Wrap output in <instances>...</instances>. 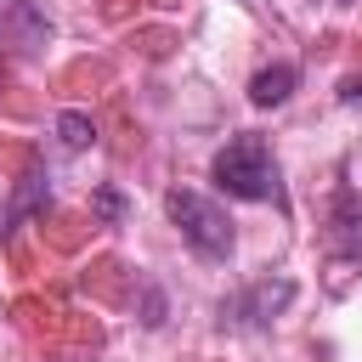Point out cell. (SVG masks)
Here are the masks:
<instances>
[{"label":"cell","mask_w":362,"mask_h":362,"mask_svg":"<svg viewBox=\"0 0 362 362\" xmlns=\"http://www.w3.org/2000/svg\"><path fill=\"white\" fill-rule=\"evenodd\" d=\"M322 243H328L334 260L362 266V204H356V198H345V204L328 209V232H322Z\"/></svg>","instance_id":"4"},{"label":"cell","mask_w":362,"mask_h":362,"mask_svg":"<svg viewBox=\"0 0 362 362\" xmlns=\"http://www.w3.org/2000/svg\"><path fill=\"white\" fill-rule=\"evenodd\" d=\"M164 215L175 221V232L187 238L192 255H204V260H226L232 255V221H226V209L215 198H204L192 187H170L164 192Z\"/></svg>","instance_id":"2"},{"label":"cell","mask_w":362,"mask_h":362,"mask_svg":"<svg viewBox=\"0 0 362 362\" xmlns=\"http://www.w3.org/2000/svg\"><path fill=\"white\" fill-rule=\"evenodd\" d=\"M215 187L226 192V198H243V204H283V181H277V158H272V147H266V136H255V130H243V136H232L221 153H215Z\"/></svg>","instance_id":"1"},{"label":"cell","mask_w":362,"mask_h":362,"mask_svg":"<svg viewBox=\"0 0 362 362\" xmlns=\"http://www.w3.org/2000/svg\"><path fill=\"white\" fill-rule=\"evenodd\" d=\"M0 45L17 57H40L51 45V23L34 0H0Z\"/></svg>","instance_id":"3"},{"label":"cell","mask_w":362,"mask_h":362,"mask_svg":"<svg viewBox=\"0 0 362 362\" xmlns=\"http://www.w3.org/2000/svg\"><path fill=\"white\" fill-rule=\"evenodd\" d=\"M294 79H300L294 62H272V68H260V74L249 79V102H255V107H283L288 90H294Z\"/></svg>","instance_id":"5"},{"label":"cell","mask_w":362,"mask_h":362,"mask_svg":"<svg viewBox=\"0 0 362 362\" xmlns=\"http://www.w3.org/2000/svg\"><path fill=\"white\" fill-rule=\"evenodd\" d=\"M339 102H362V79H345L339 85Z\"/></svg>","instance_id":"11"},{"label":"cell","mask_w":362,"mask_h":362,"mask_svg":"<svg viewBox=\"0 0 362 362\" xmlns=\"http://www.w3.org/2000/svg\"><path fill=\"white\" fill-rule=\"evenodd\" d=\"M45 204H51L45 181H40V175H28V181H23V192H17V204H11V226H17V221H23L28 209H45Z\"/></svg>","instance_id":"8"},{"label":"cell","mask_w":362,"mask_h":362,"mask_svg":"<svg viewBox=\"0 0 362 362\" xmlns=\"http://www.w3.org/2000/svg\"><path fill=\"white\" fill-rule=\"evenodd\" d=\"M57 136H62V147H68V153H79V147H90V141H96V124H90L85 113H57Z\"/></svg>","instance_id":"7"},{"label":"cell","mask_w":362,"mask_h":362,"mask_svg":"<svg viewBox=\"0 0 362 362\" xmlns=\"http://www.w3.org/2000/svg\"><path fill=\"white\" fill-rule=\"evenodd\" d=\"M339 181H345V192L362 204V141L345 147V158H339Z\"/></svg>","instance_id":"9"},{"label":"cell","mask_w":362,"mask_h":362,"mask_svg":"<svg viewBox=\"0 0 362 362\" xmlns=\"http://www.w3.org/2000/svg\"><path fill=\"white\" fill-rule=\"evenodd\" d=\"M96 209H102V215H107V221H113V215H119V209H124V204H119V192H96Z\"/></svg>","instance_id":"10"},{"label":"cell","mask_w":362,"mask_h":362,"mask_svg":"<svg viewBox=\"0 0 362 362\" xmlns=\"http://www.w3.org/2000/svg\"><path fill=\"white\" fill-rule=\"evenodd\" d=\"M288 300H294V283H260V288L249 294V305H243V311H249V322H266V317H272V311H283Z\"/></svg>","instance_id":"6"}]
</instances>
